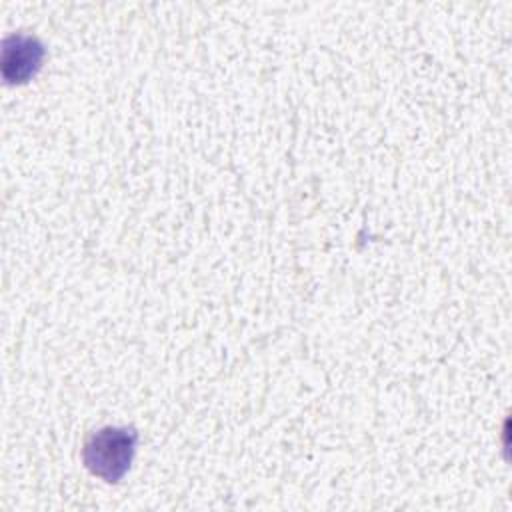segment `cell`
I'll list each match as a JSON object with an SVG mask.
<instances>
[{
	"mask_svg": "<svg viewBox=\"0 0 512 512\" xmlns=\"http://www.w3.org/2000/svg\"><path fill=\"white\" fill-rule=\"evenodd\" d=\"M138 432L126 426H104L88 434L82 460L84 466L104 482H118L130 468Z\"/></svg>",
	"mask_w": 512,
	"mask_h": 512,
	"instance_id": "1",
	"label": "cell"
},
{
	"mask_svg": "<svg viewBox=\"0 0 512 512\" xmlns=\"http://www.w3.org/2000/svg\"><path fill=\"white\" fill-rule=\"evenodd\" d=\"M44 58L42 42L32 34H12L4 40L2 74L8 82H26L36 74Z\"/></svg>",
	"mask_w": 512,
	"mask_h": 512,
	"instance_id": "2",
	"label": "cell"
}]
</instances>
